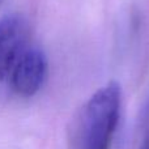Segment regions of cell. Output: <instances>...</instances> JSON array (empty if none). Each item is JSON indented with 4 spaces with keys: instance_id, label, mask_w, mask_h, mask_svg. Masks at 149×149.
Listing matches in <instances>:
<instances>
[{
    "instance_id": "obj_1",
    "label": "cell",
    "mask_w": 149,
    "mask_h": 149,
    "mask_svg": "<svg viewBox=\"0 0 149 149\" xmlns=\"http://www.w3.org/2000/svg\"><path fill=\"white\" fill-rule=\"evenodd\" d=\"M120 86L109 82L95 90L74 119L71 149H110L119 123Z\"/></svg>"
},
{
    "instance_id": "obj_2",
    "label": "cell",
    "mask_w": 149,
    "mask_h": 149,
    "mask_svg": "<svg viewBox=\"0 0 149 149\" xmlns=\"http://www.w3.org/2000/svg\"><path fill=\"white\" fill-rule=\"evenodd\" d=\"M47 76V59L38 49H26L10 71V85L18 95L31 97Z\"/></svg>"
},
{
    "instance_id": "obj_3",
    "label": "cell",
    "mask_w": 149,
    "mask_h": 149,
    "mask_svg": "<svg viewBox=\"0 0 149 149\" xmlns=\"http://www.w3.org/2000/svg\"><path fill=\"white\" fill-rule=\"evenodd\" d=\"M28 26L17 15L5 16L0 20V80L10 74L16 62L26 50Z\"/></svg>"
},
{
    "instance_id": "obj_4",
    "label": "cell",
    "mask_w": 149,
    "mask_h": 149,
    "mask_svg": "<svg viewBox=\"0 0 149 149\" xmlns=\"http://www.w3.org/2000/svg\"><path fill=\"white\" fill-rule=\"evenodd\" d=\"M139 149H149V114L145 118L144 123V132H143V139H141V145Z\"/></svg>"
},
{
    "instance_id": "obj_5",
    "label": "cell",
    "mask_w": 149,
    "mask_h": 149,
    "mask_svg": "<svg viewBox=\"0 0 149 149\" xmlns=\"http://www.w3.org/2000/svg\"><path fill=\"white\" fill-rule=\"evenodd\" d=\"M1 1H3V0H0V4H1Z\"/></svg>"
}]
</instances>
